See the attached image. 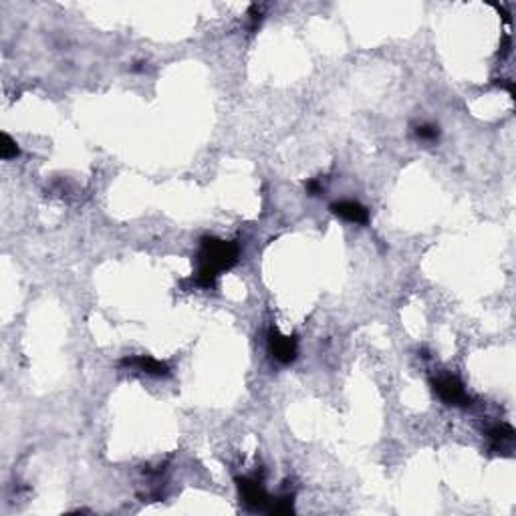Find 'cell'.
I'll use <instances>...</instances> for the list:
<instances>
[{
    "instance_id": "obj_1",
    "label": "cell",
    "mask_w": 516,
    "mask_h": 516,
    "mask_svg": "<svg viewBox=\"0 0 516 516\" xmlns=\"http://www.w3.org/2000/svg\"><path fill=\"white\" fill-rule=\"evenodd\" d=\"M236 260H238V246L218 238H206L200 250L196 283L200 286H212L218 272L230 269Z\"/></svg>"
},
{
    "instance_id": "obj_2",
    "label": "cell",
    "mask_w": 516,
    "mask_h": 516,
    "mask_svg": "<svg viewBox=\"0 0 516 516\" xmlns=\"http://www.w3.org/2000/svg\"><path fill=\"white\" fill-rule=\"evenodd\" d=\"M434 389L446 404H450V406H470V395L466 394L462 383L456 380V377L446 375V377L435 380Z\"/></svg>"
},
{
    "instance_id": "obj_3",
    "label": "cell",
    "mask_w": 516,
    "mask_h": 516,
    "mask_svg": "<svg viewBox=\"0 0 516 516\" xmlns=\"http://www.w3.org/2000/svg\"><path fill=\"white\" fill-rule=\"evenodd\" d=\"M269 345H271L272 357L276 361H281V363L295 361V357H297V341L293 337H285V335H278L276 331H272Z\"/></svg>"
},
{
    "instance_id": "obj_4",
    "label": "cell",
    "mask_w": 516,
    "mask_h": 516,
    "mask_svg": "<svg viewBox=\"0 0 516 516\" xmlns=\"http://www.w3.org/2000/svg\"><path fill=\"white\" fill-rule=\"evenodd\" d=\"M331 210L339 218H343V220L355 222V224H365L367 220H369V212H367L365 206H361L359 202H355V200L337 202V204L331 206Z\"/></svg>"
},
{
    "instance_id": "obj_5",
    "label": "cell",
    "mask_w": 516,
    "mask_h": 516,
    "mask_svg": "<svg viewBox=\"0 0 516 516\" xmlns=\"http://www.w3.org/2000/svg\"><path fill=\"white\" fill-rule=\"evenodd\" d=\"M236 482H238V488H240V496H242V500L246 504L260 508L262 504L266 503V494H264V490L260 486V482L250 480V478H238Z\"/></svg>"
},
{
    "instance_id": "obj_6",
    "label": "cell",
    "mask_w": 516,
    "mask_h": 516,
    "mask_svg": "<svg viewBox=\"0 0 516 516\" xmlns=\"http://www.w3.org/2000/svg\"><path fill=\"white\" fill-rule=\"evenodd\" d=\"M123 365L137 367L139 371H146L150 375H168V367L163 365L162 361L151 359V357H131V359H123Z\"/></svg>"
},
{
    "instance_id": "obj_7",
    "label": "cell",
    "mask_w": 516,
    "mask_h": 516,
    "mask_svg": "<svg viewBox=\"0 0 516 516\" xmlns=\"http://www.w3.org/2000/svg\"><path fill=\"white\" fill-rule=\"evenodd\" d=\"M2 158L4 160H13V158H16L18 156V148H16V143L13 141V137L11 136H2Z\"/></svg>"
},
{
    "instance_id": "obj_8",
    "label": "cell",
    "mask_w": 516,
    "mask_h": 516,
    "mask_svg": "<svg viewBox=\"0 0 516 516\" xmlns=\"http://www.w3.org/2000/svg\"><path fill=\"white\" fill-rule=\"evenodd\" d=\"M416 136L423 139V141H435L438 136H440V131H438V127L435 125H420L418 129H416Z\"/></svg>"
}]
</instances>
